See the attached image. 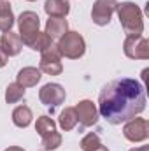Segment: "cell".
Returning <instances> with one entry per match:
<instances>
[{
	"label": "cell",
	"mask_w": 149,
	"mask_h": 151,
	"mask_svg": "<svg viewBox=\"0 0 149 151\" xmlns=\"http://www.w3.org/2000/svg\"><path fill=\"white\" fill-rule=\"evenodd\" d=\"M97 109L107 123L121 125L146 109L144 86L132 77L114 79L102 88Z\"/></svg>",
	"instance_id": "cell-1"
},
{
	"label": "cell",
	"mask_w": 149,
	"mask_h": 151,
	"mask_svg": "<svg viewBox=\"0 0 149 151\" xmlns=\"http://www.w3.org/2000/svg\"><path fill=\"white\" fill-rule=\"evenodd\" d=\"M117 16H119V21H121V27L128 35H142L144 32V19H142V11L137 4L133 2H123V4H117Z\"/></svg>",
	"instance_id": "cell-2"
},
{
	"label": "cell",
	"mask_w": 149,
	"mask_h": 151,
	"mask_svg": "<svg viewBox=\"0 0 149 151\" xmlns=\"http://www.w3.org/2000/svg\"><path fill=\"white\" fill-rule=\"evenodd\" d=\"M56 47H58V51H60L62 56L70 58V60H77V58H81L84 55L86 42H84V39H82V35L79 32L70 30V32H67L63 37L58 40Z\"/></svg>",
	"instance_id": "cell-3"
},
{
	"label": "cell",
	"mask_w": 149,
	"mask_h": 151,
	"mask_svg": "<svg viewBox=\"0 0 149 151\" xmlns=\"http://www.w3.org/2000/svg\"><path fill=\"white\" fill-rule=\"evenodd\" d=\"M18 27H19V39L25 46H32L35 37L39 35V27H40V18L34 11H25L18 18Z\"/></svg>",
	"instance_id": "cell-4"
},
{
	"label": "cell",
	"mask_w": 149,
	"mask_h": 151,
	"mask_svg": "<svg viewBox=\"0 0 149 151\" xmlns=\"http://www.w3.org/2000/svg\"><path fill=\"white\" fill-rule=\"evenodd\" d=\"M125 55L132 60H148L149 58V40L142 35H128L123 42Z\"/></svg>",
	"instance_id": "cell-5"
},
{
	"label": "cell",
	"mask_w": 149,
	"mask_h": 151,
	"mask_svg": "<svg viewBox=\"0 0 149 151\" xmlns=\"http://www.w3.org/2000/svg\"><path fill=\"white\" fill-rule=\"evenodd\" d=\"M40 67L39 70L44 72V74H49V76H58L62 74L63 70V65H62V55L58 51V47L53 44L51 47H47L46 51L40 53Z\"/></svg>",
	"instance_id": "cell-6"
},
{
	"label": "cell",
	"mask_w": 149,
	"mask_h": 151,
	"mask_svg": "<svg viewBox=\"0 0 149 151\" xmlns=\"http://www.w3.org/2000/svg\"><path fill=\"white\" fill-rule=\"evenodd\" d=\"M117 0H97L91 9V19L98 27H105L111 23L112 14L117 9Z\"/></svg>",
	"instance_id": "cell-7"
},
{
	"label": "cell",
	"mask_w": 149,
	"mask_h": 151,
	"mask_svg": "<svg viewBox=\"0 0 149 151\" xmlns=\"http://www.w3.org/2000/svg\"><path fill=\"white\" fill-rule=\"evenodd\" d=\"M39 99L44 106L51 107V113L54 107H58L60 104L65 102V90L62 84H56V83H47L40 88L39 91Z\"/></svg>",
	"instance_id": "cell-8"
},
{
	"label": "cell",
	"mask_w": 149,
	"mask_h": 151,
	"mask_svg": "<svg viewBox=\"0 0 149 151\" xmlns=\"http://www.w3.org/2000/svg\"><path fill=\"white\" fill-rule=\"evenodd\" d=\"M123 135L132 142H140L149 137V123L144 118H132L123 128Z\"/></svg>",
	"instance_id": "cell-9"
},
{
	"label": "cell",
	"mask_w": 149,
	"mask_h": 151,
	"mask_svg": "<svg viewBox=\"0 0 149 151\" xmlns=\"http://www.w3.org/2000/svg\"><path fill=\"white\" fill-rule=\"evenodd\" d=\"M74 109L77 114V121L82 127H93L98 121V109L91 100H81Z\"/></svg>",
	"instance_id": "cell-10"
},
{
	"label": "cell",
	"mask_w": 149,
	"mask_h": 151,
	"mask_svg": "<svg viewBox=\"0 0 149 151\" xmlns=\"http://www.w3.org/2000/svg\"><path fill=\"white\" fill-rule=\"evenodd\" d=\"M0 47L4 49V53L7 55V56H16V55H19V51H21V47H23V42H21V39L18 34H14V32H4L2 34V37H0Z\"/></svg>",
	"instance_id": "cell-11"
},
{
	"label": "cell",
	"mask_w": 149,
	"mask_h": 151,
	"mask_svg": "<svg viewBox=\"0 0 149 151\" xmlns=\"http://www.w3.org/2000/svg\"><path fill=\"white\" fill-rule=\"evenodd\" d=\"M69 32V23L65 18H49L46 23V34L51 37V40H60Z\"/></svg>",
	"instance_id": "cell-12"
},
{
	"label": "cell",
	"mask_w": 149,
	"mask_h": 151,
	"mask_svg": "<svg viewBox=\"0 0 149 151\" xmlns=\"http://www.w3.org/2000/svg\"><path fill=\"white\" fill-rule=\"evenodd\" d=\"M44 11L49 18H65L70 12L69 0H46Z\"/></svg>",
	"instance_id": "cell-13"
},
{
	"label": "cell",
	"mask_w": 149,
	"mask_h": 151,
	"mask_svg": "<svg viewBox=\"0 0 149 151\" xmlns=\"http://www.w3.org/2000/svg\"><path fill=\"white\" fill-rule=\"evenodd\" d=\"M40 70L37 67H25L21 69L18 76H16V83L21 84L23 88H30V86H35L39 81H40Z\"/></svg>",
	"instance_id": "cell-14"
},
{
	"label": "cell",
	"mask_w": 149,
	"mask_h": 151,
	"mask_svg": "<svg viewBox=\"0 0 149 151\" xmlns=\"http://www.w3.org/2000/svg\"><path fill=\"white\" fill-rule=\"evenodd\" d=\"M14 25V14L7 0H0V30L9 32Z\"/></svg>",
	"instance_id": "cell-15"
},
{
	"label": "cell",
	"mask_w": 149,
	"mask_h": 151,
	"mask_svg": "<svg viewBox=\"0 0 149 151\" xmlns=\"http://www.w3.org/2000/svg\"><path fill=\"white\" fill-rule=\"evenodd\" d=\"M32 109L27 107V106H18L14 111H12V123L19 128H27L30 123H32Z\"/></svg>",
	"instance_id": "cell-16"
},
{
	"label": "cell",
	"mask_w": 149,
	"mask_h": 151,
	"mask_svg": "<svg viewBox=\"0 0 149 151\" xmlns=\"http://www.w3.org/2000/svg\"><path fill=\"white\" fill-rule=\"evenodd\" d=\"M58 123H60V127H62L65 132L74 130L75 125H77V114H75L74 107H65V109L62 111V114H60V118H58Z\"/></svg>",
	"instance_id": "cell-17"
},
{
	"label": "cell",
	"mask_w": 149,
	"mask_h": 151,
	"mask_svg": "<svg viewBox=\"0 0 149 151\" xmlns=\"http://www.w3.org/2000/svg\"><path fill=\"white\" fill-rule=\"evenodd\" d=\"M35 130H37V134L40 137H46V135L56 132V123H54L53 118H49V116H40V118H37Z\"/></svg>",
	"instance_id": "cell-18"
},
{
	"label": "cell",
	"mask_w": 149,
	"mask_h": 151,
	"mask_svg": "<svg viewBox=\"0 0 149 151\" xmlns=\"http://www.w3.org/2000/svg\"><path fill=\"white\" fill-rule=\"evenodd\" d=\"M25 97V88L18 83H11L5 88V102L7 104H16Z\"/></svg>",
	"instance_id": "cell-19"
},
{
	"label": "cell",
	"mask_w": 149,
	"mask_h": 151,
	"mask_svg": "<svg viewBox=\"0 0 149 151\" xmlns=\"http://www.w3.org/2000/svg\"><path fill=\"white\" fill-rule=\"evenodd\" d=\"M53 46V40H51V37L46 34V32H39V35L35 37V40H34V44L30 46L34 51H46L47 47H51Z\"/></svg>",
	"instance_id": "cell-20"
},
{
	"label": "cell",
	"mask_w": 149,
	"mask_h": 151,
	"mask_svg": "<svg viewBox=\"0 0 149 151\" xmlns=\"http://www.w3.org/2000/svg\"><path fill=\"white\" fill-rule=\"evenodd\" d=\"M60 144H62V135H60L58 132H53V134H49V135L42 137V146H44V150H46V151L58 150V148H60Z\"/></svg>",
	"instance_id": "cell-21"
},
{
	"label": "cell",
	"mask_w": 149,
	"mask_h": 151,
	"mask_svg": "<svg viewBox=\"0 0 149 151\" xmlns=\"http://www.w3.org/2000/svg\"><path fill=\"white\" fill-rule=\"evenodd\" d=\"M7 58H9V56H7V55H5V53H4V49H2V47H0V69H2V67H5V65H7Z\"/></svg>",
	"instance_id": "cell-22"
},
{
	"label": "cell",
	"mask_w": 149,
	"mask_h": 151,
	"mask_svg": "<svg viewBox=\"0 0 149 151\" xmlns=\"http://www.w3.org/2000/svg\"><path fill=\"white\" fill-rule=\"evenodd\" d=\"M90 151H109L104 144H100V146H97V148H93V150H90Z\"/></svg>",
	"instance_id": "cell-23"
},
{
	"label": "cell",
	"mask_w": 149,
	"mask_h": 151,
	"mask_svg": "<svg viewBox=\"0 0 149 151\" xmlns=\"http://www.w3.org/2000/svg\"><path fill=\"white\" fill-rule=\"evenodd\" d=\"M5 151H25L23 148H18V146H11V148H7Z\"/></svg>",
	"instance_id": "cell-24"
},
{
	"label": "cell",
	"mask_w": 149,
	"mask_h": 151,
	"mask_svg": "<svg viewBox=\"0 0 149 151\" xmlns=\"http://www.w3.org/2000/svg\"><path fill=\"white\" fill-rule=\"evenodd\" d=\"M130 151H149L148 146H140V148H133V150H130Z\"/></svg>",
	"instance_id": "cell-25"
},
{
	"label": "cell",
	"mask_w": 149,
	"mask_h": 151,
	"mask_svg": "<svg viewBox=\"0 0 149 151\" xmlns=\"http://www.w3.org/2000/svg\"><path fill=\"white\" fill-rule=\"evenodd\" d=\"M28 2H35V0H28Z\"/></svg>",
	"instance_id": "cell-26"
}]
</instances>
